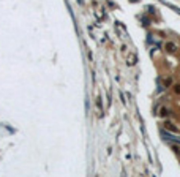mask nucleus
I'll return each mask as SVG.
<instances>
[{"instance_id":"nucleus-6","label":"nucleus","mask_w":180,"mask_h":177,"mask_svg":"<svg viewBox=\"0 0 180 177\" xmlns=\"http://www.w3.org/2000/svg\"><path fill=\"white\" fill-rule=\"evenodd\" d=\"M96 106H98V109H100V112L103 111V106H101V100L100 98H96Z\"/></svg>"},{"instance_id":"nucleus-7","label":"nucleus","mask_w":180,"mask_h":177,"mask_svg":"<svg viewBox=\"0 0 180 177\" xmlns=\"http://www.w3.org/2000/svg\"><path fill=\"white\" fill-rule=\"evenodd\" d=\"M174 92H175L177 95H180V84H175V86H174Z\"/></svg>"},{"instance_id":"nucleus-4","label":"nucleus","mask_w":180,"mask_h":177,"mask_svg":"<svg viewBox=\"0 0 180 177\" xmlns=\"http://www.w3.org/2000/svg\"><path fill=\"white\" fill-rule=\"evenodd\" d=\"M168 114H169V111L166 109V107H161V109H160V116H161V117H166Z\"/></svg>"},{"instance_id":"nucleus-1","label":"nucleus","mask_w":180,"mask_h":177,"mask_svg":"<svg viewBox=\"0 0 180 177\" xmlns=\"http://www.w3.org/2000/svg\"><path fill=\"white\" fill-rule=\"evenodd\" d=\"M136 62H137L136 54H130L128 59H127V65H128V66H133V65H136Z\"/></svg>"},{"instance_id":"nucleus-2","label":"nucleus","mask_w":180,"mask_h":177,"mask_svg":"<svg viewBox=\"0 0 180 177\" xmlns=\"http://www.w3.org/2000/svg\"><path fill=\"white\" fill-rule=\"evenodd\" d=\"M164 48H166V51H168L169 54H174V52L177 51V46H175L174 43H171V41H169V43H166V46H164Z\"/></svg>"},{"instance_id":"nucleus-5","label":"nucleus","mask_w":180,"mask_h":177,"mask_svg":"<svg viewBox=\"0 0 180 177\" xmlns=\"http://www.w3.org/2000/svg\"><path fill=\"white\" fill-rule=\"evenodd\" d=\"M171 84H172V79L171 78H166L164 79V87H171Z\"/></svg>"},{"instance_id":"nucleus-3","label":"nucleus","mask_w":180,"mask_h":177,"mask_svg":"<svg viewBox=\"0 0 180 177\" xmlns=\"http://www.w3.org/2000/svg\"><path fill=\"white\" fill-rule=\"evenodd\" d=\"M164 128H166V130H171V131H174V133L178 131V128H177L175 125H172L171 122H166V124H164Z\"/></svg>"}]
</instances>
